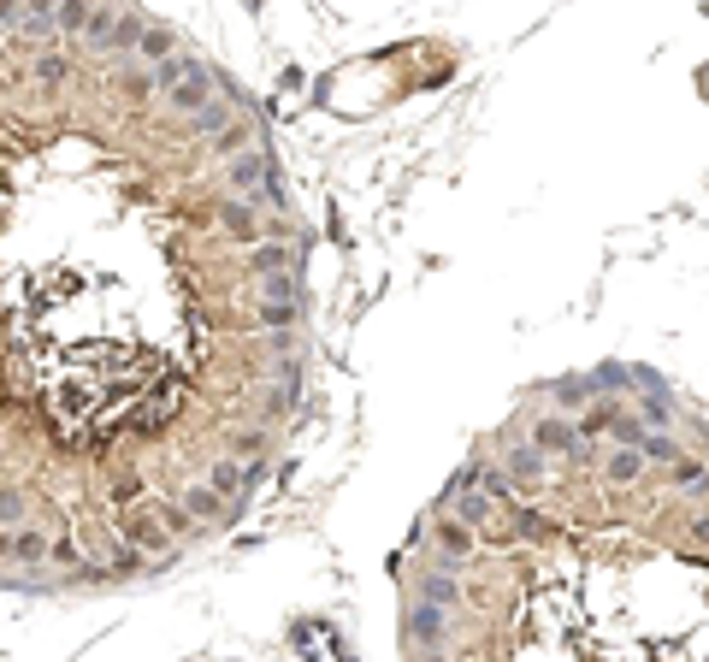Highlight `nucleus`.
<instances>
[{
  "label": "nucleus",
  "instance_id": "obj_1",
  "mask_svg": "<svg viewBox=\"0 0 709 662\" xmlns=\"http://www.w3.org/2000/svg\"><path fill=\"white\" fill-rule=\"evenodd\" d=\"M650 473H656V467L645 462V450H639V444H621V438H609L603 456H597V479H603L609 491H639Z\"/></svg>",
  "mask_w": 709,
  "mask_h": 662
},
{
  "label": "nucleus",
  "instance_id": "obj_2",
  "mask_svg": "<svg viewBox=\"0 0 709 662\" xmlns=\"http://www.w3.org/2000/svg\"><path fill=\"white\" fill-rule=\"evenodd\" d=\"M219 89H225V77H219V71L201 60V66H195L190 77H178V83H172L160 101H166V113H172V119H190V113H201V107H207Z\"/></svg>",
  "mask_w": 709,
  "mask_h": 662
},
{
  "label": "nucleus",
  "instance_id": "obj_3",
  "mask_svg": "<svg viewBox=\"0 0 709 662\" xmlns=\"http://www.w3.org/2000/svg\"><path fill=\"white\" fill-rule=\"evenodd\" d=\"M526 438L550 456V462H574L585 450V438H580V426H574V414H544V420H532L526 426Z\"/></svg>",
  "mask_w": 709,
  "mask_h": 662
},
{
  "label": "nucleus",
  "instance_id": "obj_4",
  "mask_svg": "<svg viewBox=\"0 0 709 662\" xmlns=\"http://www.w3.org/2000/svg\"><path fill=\"white\" fill-rule=\"evenodd\" d=\"M308 255V243H290V237H260L243 249V272L249 278H266V272H296Z\"/></svg>",
  "mask_w": 709,
  "mask_h": 662
},
{
  "label": "nucleus",
  "instance_id": "obj_5",
  "mask_svg": "<svg viewBox=\"0 0 709 662\" xmlns=\"http://www.w3.org/2000/svg\"><path fill=\"white\" fill-rule=\"evenodd\" d=\"M639 450H645L650 467H668V462H680V456H686V444H680L668 426H645V432H639Z\"/></svg>",
  "mask_w": 709,
  "mask_h": 662
},
{
  "label": "nucleus",
  "instance_id": "obj_6",
  "mask_svg": "<svg viewBox=\"0 0 709 662\" xmlns=\"http://www.w3.org/2000/svg\"><path fill=\"white\" fill-rule=\"evenodd\" d=\"M130 54H136V60H148V66H160V60H166V54H178V36H172V30H166V24H154V18H148V24H142V36H136V48H130Z\"/></svg>",
  "mask_w": 709,
  "mask_h": 662
},
{
  "label": "nucleus",
  "instance_id": "obj_7",
  "mask_svg": "<svg viewBox=\"0 0 709 662\" xmlns=\"http://www.w3.org/2000/svg\"><path fill=\"white\" fill-rule=\"evenodd\" d=\"M95 0H60L54 6V24H60V42H83V24H89Z\"/></svg>",
  "mask_w": 709,
  "mask_h": 662
},
{
  "label": "nucleus",
  "instance_id": "obj_8",
  "mask_svg": "<svg viewBox=\"0 0 709 662\" xmlns=\"http://www.w3.org/2000/svg\"><path fill=\"white\" fill-rule=\"evenodd\" d=\"M0 562H12V527H0ZM0 580H6V568H0Z\"/></svg>",
  "mask_w": 709,
  "mask_h": 662
}]
</instances>
